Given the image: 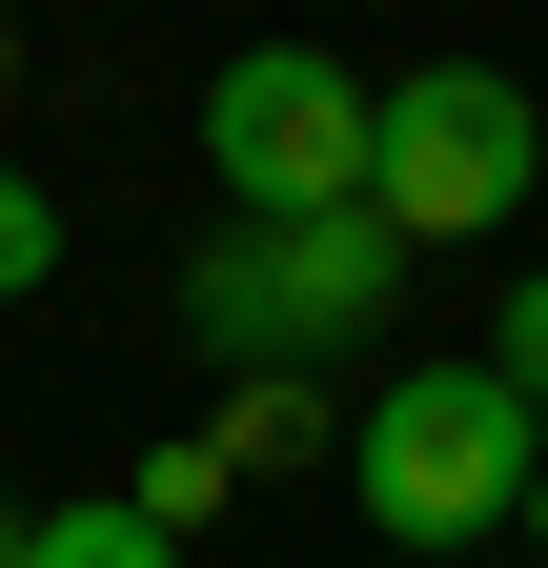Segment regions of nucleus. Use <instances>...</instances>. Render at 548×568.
<instances>
[{"mask_svg":"<svg viewBox=\"0 0 548 568\" xmlns=\"http://www.w3.org/2000/svg\"><path fill=\"white\" fill-rule=\"evenodd\" d=\"M528 467H548V426L488 366H386L366 426H346V487H366L386 548H488V528H528Z\"/></svg>","mask_w":548,"mask_h":568,"instance_id":"obj_1","label":"nucleus"},{"mask_svg":"<svg viewBox=\"0 0 548 568\" xmlns=\"http://www.w3.org/2000/svg\"><path fill=\"white\" fill-rule=\"evenodd\" d=\"M528 183H548V102L508 61L386 82V122H366V224L386 244H488V224H528Z\"/></svg>","mask_w":548,"mask_h":568,"instance_id":"obj_2","label":"nucleus"},{"mask_svg":"<svg viewBox=\"0 0 548 568\" xmlns=\"http://www.w3.org/2000/svg\"><path fill=\"white\" fill-rule=\"evenodd\" d=\"M386 284H406V244L366 224V203H325V224H224V244L183 264V325L224 345V366L305 386L325 345H366V325H386Z\"/></svg>","mask_w":548,"mask_h":568,"instance_id":"obj_3","label":"nucleus"},{"mask_svg":"<svg viewBox=\"0 0 548 568\" xmlns=\"http://www.w3.org/2000/svg\"><path fill=\"white\" fill-rule=\"evenodd\" d=\"M366 122H386V82H346L325 41H244L203 82V163L244 224H325V203H366Z\"/></svg>","mask_w":548,"mask_h":568,"instance_id":"obj_4","label":"nucleus"},{"mask_svg":"<svg viewBox=\"0 0 548 568\" xmlns=\"http://www.w3.org/2000/svg\"><path fill=\"white\" fill-rule=\"evenodd\" d=\"M21 568H183L122 487H82V508H21Z\"/></svg>","mask_w":548,"mask_h":568,"instance_id":"obj_5","label":"nucleus"},{"mask_svg":"<svg viewBox=\"0 0 548 568\" xmlns=\"http://www.w3.org/2000/svg\"><path fill=\"white\" fill-rule=\"evenodd\" d=\"M467 366H488V386H508V406L548 426V264H528V284H508V305H488V345H467Z\"/></svg>","mask_w":548,"mask_h":568,"instance_id":"obj_6","label":"nucleus"},{"mask_svg":"<svg viewBox=\"0 0 548 568\" xmlns=\"http://www.w3.org/2000/svg\"><path fill=\"white\" fill-rule=\"evenodd\" d=\"M21 284H61V203H41L21 163H0V305H21Z\"/></svg>","mask_w":548,"mask_h":568,"instance_id":"obj_7","label":"nucleus"},{"mask_svg":"<svg viewBox=\"0 0 548 568\" xmlns=\"http://www.w3.org/2000/svg\"><path fill=\"white\" fill-rule=\"evenodd\" d=\"M528 548H548V467H528Z\"/></svg>","mask_w":548,"mask_h":568,"instance_id":"obj_8","label":"nucleus"},{"mask_svg":"<svg viewBox=\"0 0 548 568\" xmlns=\"http://www.w3.org/2000/svg\"><path fill=\"white\" fill-rule=\"evenodd\" d=\"M0 102H21V41H0Z\"/></svg>","mask_w":548,"mask_h":568,"instance_id":"obj_9","label":"nucleus"},{"mask_svg":"<svg viewBox=\"0 0 548 568\" xmlns=\"http://www.w3.org/2000/svg\"><path fill=\"white\" fill-rule=\"evenodd\" d=\"M0 568H21V508H0Z\"/></svg>","mask_w":548,"mask_h":568,"instance_id":"obj_10","label":"nucleus"}]
</instances>
